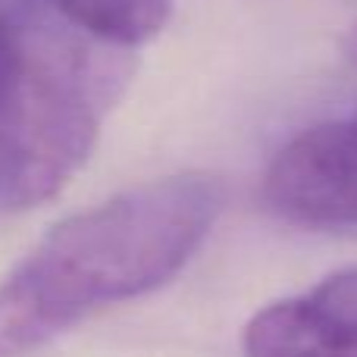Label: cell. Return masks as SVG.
I'll list each match as a JSON object with an SVG mask.
<instances>
[{
	"label": "cell",
	"mask_w": 357,
	"mask_h": 357,
	"mask_svg": "<svg viewBox=\"0 0 357 357\" xmlns=\"http://www.w3.org/2000/svg\"><path fill=\"white\" fill-rule=\"evenodd\" d=\"M220 210L213 176L176 173L60 220L0 279V357H29L91 317L173 282Z\"/></svg>",
	"instance_id": "6da1fadb"
},
{
	"label": "cell",
	"mask_w": 357,
	"mask_h": 357,
	"mask_svg": "<svg viewBox=\"0 0 357 357\" xmlns=\"http://www.w3.org/2000/svg\"><path fill=\"white\" fill-rule=\"evenodd\" d=\"M3 41H6V13H3V0H0V54H3Z\"/></svg>",
	"instance_id": "52a82bcc"
},
{
	"label": "cell",
	"mask_w": 357,
	"mask_h": 357,
	"mask_svg": "<svg viewBox=\"0 0 357 357\" xmlns=\"http://www.w3.org/2000/svg\"><path fill=\"white\" fill-rule=\"evenodd\" d=\"M245 357H357V266L260 307L241 333Z\"/></svg>",
	"instance_id": "277c9868"
},
{
	"label": "cell",
	"mask_w": 357,
	"mask_h": 357,
	"mask_svg": "<svg viewBox=\"0 0 357 357\" xmlns=\"http://www.w3.org/2000/svg\"><path fill=\"white\" fill-rule=\"evenodd\" d=\"M264 197L282 220L307 229L357 226V107L298 132L264 173Z\"/></svg>",
	"instance_id": "3957f363"
},
{
	"label": "cell",
	"mask_w": 357,
	"mask_h": 357,
	"mask_svg": "<svg viewBox=\"0 0 357 357\" xmlns=\"http://www.w3.org/2000/svg\"><path fill=\"white\" fill-rule=\"evenodd\" d=\"M342 54H345V60L357 69V22L345 31V38H342Z\"/></svg>",
	"instance_id": "8992f818"
},
{
	"label": "cell",
	"mask_w": 357,
	"mask_h": 357,
	"mask_svg": "<svg viewBox=\"0 0 357 357\" xmlns=\"http://www.w3.org/2000/svg\"><path fill=\"white\" fill-rule=\"evenodd\" d=\"M0 210L54 201L94 154L132 50L75 29L47 0H3Z\"/></svg>",
	"instance_id": "7a4b0ae2"
},
{
	"label": "cell",
	"mask_w": 357,
	"mask_h": 357,
	"mask_svg": "<svg viewBox=\"0 0 357 357\" xmlns=\"http://www.w3.org/2000/svg\"><path fill=\"white\" fill-rule=\"evenodd\" d=\"M63 19L116 47L148 44L167 29L173 0H47Z\"/></svg>",
	"instance_id": "5b68a950"
}]
</instances>
